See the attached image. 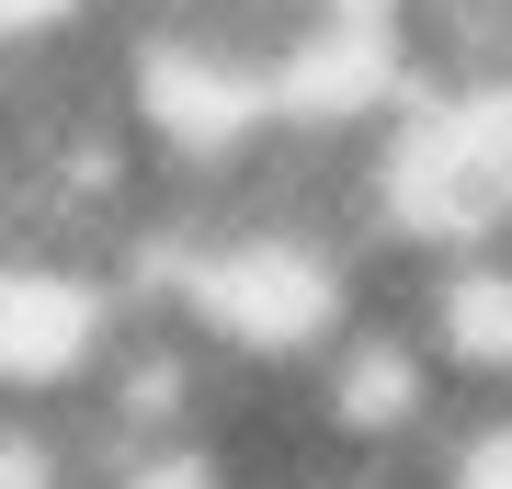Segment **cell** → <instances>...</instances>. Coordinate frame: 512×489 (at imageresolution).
<instances>
[{
	"label": "cell",
	"mask_w": 512,
	"mask_h": 489,
	"mask_svg": "<svg viewBox=\"0 0 512 489\" xmlns=\"http://www.w3.org/2000/svg\"><path fill=\"white\" fill-rule=\"evenodd\" d=\"M137 273L46 239H0V410H80L137 330Z\"/></svg>",
	"instance_id": "obj_1"
},
{
	"label": "cell",
	"mask_w": 512,
	"mask_h": 489,
	"mask_svg": "<svg viewBox=\"0 0 512 489\" xmlns=\"http://www.w3.org/2000/svg\"><path fill=\"white\" fill-rule=\"evenodd\" d=\"M387 285H399V308L421 319L433 364L456 376V399H512V239L399 262Z\"/></svg>",
	"instance_id": "obj_2"
},
{
	"label": "cell",
	"mask_w": 512,
	"mask_h": 489,
	"mask_svg": "<svg viewBox=\"0 0 512 489\" xmlns=\"http://www.w3.org/2000/svg\"><path fill=\"white\" fill-rule=\"evenodd\" d=\"M410 489H512V399H467L410 467Z\"/></svg>",
	"instance_id": "obj_3"
},
{
	"label": "cell",
	"mask_w": 512,
	"mask_h": 489,
	"mask_svg": "<svg viewBox=\"0 0 512 489\" xmlns=\"http://www.w3.org/2000/svg\"><path fill=\"white\" fill-rule=\"evenodd\" d=\"M126 0H0V69L23 57H69V46H103Z\"/></svg>",
	"instance_id": "obj_4"
},
{
	"label": "cell",
	"mask_w": 512,
	"mask_h": 489,
	"mask_svg": "<svg viewBox=\"0 0 512 489\" xmlns=\"http://www.w3.org/2000/svg\"><path fill=\"white\" fill-rule=\"evenodd\" d=\"M353 489H410V478H353Z\"/></svg>",
	"instance_id": "obj_5"
}]
</instances>
